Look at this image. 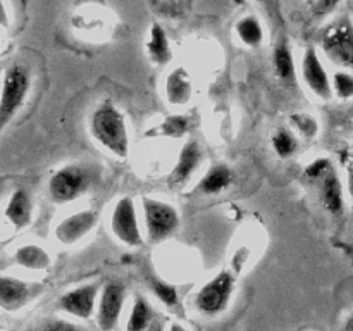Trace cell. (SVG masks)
<instances>
[{"instance_id":"1","label":"cell","mask_w":353,"mask_h":331,"mask_svg":"<svg viewBox=\"0 0 353 331\" xmlns=\"http://www.w3.org/2000/svg\"><path fill=\"white\" fill-rule=\"evenodd\" d=\"M90 133L109 154L126 157L130 152L126 121L112 102H103L93 110L90 117Z\"/></svg>"},{"instance_id":"2","label":"cell","mask_w":353,"mask_h":331,"mask_svg":"<svg viewBox=\"0 0 353 331\" xmlns=\"http://www.w3.org/2000/svg\"><path fill=\"white\" fill-rule=\"evenodd\" d=\"M321 48L333 64L353 72V21L350 17H338L324 30Z\"/></svg>"},{"instance_id":"3","label":"cell","mask_w":353,"mask_h":331,"mask_svg":"<svg viewBox=\"0 0 353 331\" xmlns=\"http://www.w3.org/2000/svg\"><path fill=\"white\" fill-rule=\"evenodd\" d=\"M31 86L30 69L21 64H14L3 72L2 97H0V123L7 126L10 119L24 103Z\"/></svg>"},{"instance_id":"4","label":"cell","mask_w":353,"mask_h":331,"mask_svg":"<svg viewBox=\"0 0 353 331\" xmlns=\"http://www.w3.org/2000/svg\"><path fill=\"white\" fill-rule=\"evenodd\" d=\"M88 171L78 164H69L52 174L48 181V193L55 203H68L85 195L90 188Z\"/></svg>"},{"instance_id":"5","label":"cell","mask_w":353,"mask_h":331,"mask_svg":"<svg viewBox=\"0 0 353 331\" xmlns=\"http://www.w3.org/2000/svg\"><path fill=\"white\" fill-rule=\"evenodd\" d=\"M234 276L231 272L223 271L207 281L196 293L195 303L199 310L205 316H217L223 312L230 303L234 290Z\"/></svg>"},{"instance_id":"6","label":"cell","mask_w":353,"mask_h":331,"mask_svg":"<svg viewBox=\"0 0 353 331\" xmlns=\"http://www.w3.org/2000/svg\"><path fill=\"white\" fill-rule=\"evenodd\" d=\"M143 212L148 240L154 243L165 240L178 230L179 214L171 203L155 199H143Z\"/></svg>"},{"instance_id":"7","label":"cell","mask_w":353,"mask_h":331,"mask_svg":"<svg viewBox=\"0 0 353 331\" xmlns=\"http://www.w3.org/2000/svg\"><path fill=\"white\" fill-rule=\"evenodd\" d=\"M110 230L117 240L130 245V247H140L141 245L137 209H134V202L131 197H123V199L117 200L112 219H110Z\"/></svg>"},{"instance_id":"8","label":"cell","mask_w":353,"mask_h":331,"mask_svg":"<svg viewBox=\"0 0 353 331\" xmlns=\"http://www.w3.org/2000/svg\"><path fill=\"white\" fill-rule=\"evenodd\" d=\"M126 292L121 283H109L103 286L97 309V324L102 331H112L119 324L123 314Z\"/></svg>"},{"instance_id":"9","label":"cell","mask_w":353,"mask_h":331,"mask_svg":"<svg viewBox=\"0 0 353 331\" xmlns=\"http://www.w3.org/2000/svg\"><path fill=\"white\" fill-rule=\"evenodd\" d=\"M302 76L305 85L309 86L310 92L323 100H330L333 97V83L321 62L317 50L314 47H309L303 52L302 59Z\"/></svg>"},{"instance_id":"10","label":"cell","mask_w":353,"mask_h":331,"mask_svg":"<svg viewBox=\"0 0 353 331\" xmlns=\"http://www.w3.org/2000/svg\"><path fill=\"white\" fill-rule=\"evenodd\" d=\"M97 297H99V286L83 285L71 292H65L59 300V305L69 316L90 319L97 309Z\"/></svg>"},{"instance_id":"11","label":"cell","mask_w":353,"mask_h":331,"mask_svg":"<svg viewBox=\"0 0 353 331\" xmlns=\"http://www.w3.org/2000/svg\"><path fill=\"white\" fill-rule=\"evenodd\" d=\"M38 292H40V286L31 285V283L21 281L17 278H9V276L0 278V305L9 312L26 305Z\"/></svg>"},{"instance_id":"12","label":"cell","mask_w":353,"mask_h":331,"mask_svg":"<svg viewBox=\"0 0 353 331\" xmlns=\"http://www.w3.org/2000/svg\"><path fill=\"white\" fill-rule=\"evenodd\" d=\"M97 223V214L92 210H83V212H76L72 216L65 217L64 221L59 223L55 228V237L59 241L64 245H71L78 241L79 238L85 237L86 233L92 231V228Z\"/></svg>"},{"instance_id":"13","label":"cell","mask_w":353,"mask_h":331,"mask_svg":"<svg viewBox=\"0 0 353 331\" xmlns=\"http://www.w3.org/2000/svg\"><path fill=\"white\" fill-rule=\"evenodd\" d=\"M31 214H33L31 193L26 188H16L6 207L7 221L14 228L21 230V228H26L31 223Z\"/></svg>"},{"instance_id":"14","label":"cell","mask_w":353,"mask_h":331,"mask_svg":"<svg viewBox=\"0 0 353 331\" xmlns=\"http://www.w3.org/2000/svg\"><path fill=\"white\" fill-rule=\"evenodd\" d=\"M200 161H202V150H200L199 143L196 141H188L185 147L179 152V159L176 162L174 169H172L171 179L172 185H183L185 181H188L190 176L196 171Z\"/></svg>"},{"instance_id":"15","label":"cell","mask_w":353,"mask_h":331,"mask_svg":"<svg viewBox=\"0 0 353 331\" xmlns=\"http://www.w3.org/2000/svg\"><path fill=\"white\" fill-rule=\"evenodd\" d=\"M321 181V197H323V203L331 214L338 216V214L343 212L345 207V199H343V185L340 181V176L334 171V168H331Z\"/></svg>"},{"instance_id":"16","label":"cell","mask_w":353,"mask_h":331,"mask_svg":"<svg viewBox=\"0 0 353 331\" xmlns=\"http://www.w3.org/2000/svg\"><path fill=\"white\" fill-rule=\"evenodd\" d=\"M192 81H190L188 72L183 68L174 69L168 76V81H165V95H168V100L171 103L183 106V103H186L192 99Z\"/></svg>"},{"instance_id":"17","label":"cell","mask_w":353,"mask_h":331,"mask_svg":"<svg viewBox=\"0 0 353 331\" xmlns=\"http://www.w3.org/2000/svg\"><path fill=\"white\" fill-rule=\"evenodd\" d=\"M147 52L150 61L155 64L164 66L171 61V48H169V40L165 31L159 24H154L150 30V38L147 41Z\"/></svg>"},{"instance_id":"18","label":"cell","mask_w":353,"mask_h":331,"mask_svg":"<svg viewBox=\"0 0 353 331\" xmlns=\"http://www.w3.org/2000/svg\"><path fill=\"white\" fill-rule=\"evenodd\" d=\"M14 259L23 268L31 269V271H41L50 265V255L38 245H23L17 248Z\"/></svg>"},{"instance_id":"19","label":"cell","mask_w":353,"mask_h":331,"mask_svg":"<svg viewBox=\"0 0 353 331\" xmlns=\"http://www.w3.org/2000/svg\"><path fill=\"white\" fill-rule=\"evenodd\" d=\"M231 179H233V176H231L230 168H226L223 164H216L200 179L199 190L202 193H209V195L219 193L231 185Z\"/></svg>"},{"instance_id":"20","label":"cell","mask_w":353,"mask_h":331,"mask_svg":"<svg viewBox=\"0 0 353 331\" xmlns=\"http://www.w3.org/2000/svg\"><path fill=\"white\" fill-rule=\"evenodd\" d=\"M152 323H154V310L148 305L147 299L138 295L128 317L126 331H147Z\"/></svg>"},{"instance_id":"21","label":"cell","mask_w":353,"mask_h":331,"mask_svg":"<svg viewBox=\"0 0 353 331\" xmlns=\"http://www.w3.org/2000/svg\"><path fill=\"white\" fill-rule=\"evenodd\" d=\"M274 69L276 74H278L283 81L290 83V85H295V61H293L292 50H290V47L285 41H281V43L274 48Z\"/></svg>"},{"instance_id":"22","label":"cell","mask_w":353,"mask_h":331,"mask_svg":"<svg viewBox=\"0 0 353 331\" xmlns=\"http://www.w3.org/2000/svg\"><path fill=\"white\" fill-rule=\"evenodd\" d=\"M236 34L248 47H259L262 38H264V31H262L261 23L254 16H245L238 21Z\"/></svg>"},{"instance_id":"23","label":"cell","mask_w":353,"mask_h":331,"mask_svg":"<svg viewBox=\"0 0 353 331\" xmlns=\"http://www.w3.org/2000/svg\"><path fill=\"white\" fill-rule=\"evenodd\" d=\"M272 147H274L276 154L281 159H288L292 155H295V152L299 150V140L295 138V134L288 130H279L276 131L274 137H272Z\"/></svg>"},{"instance_id":"24","label":"cell","mask_w":353,"mask_h":331,"mask_svg":"<svg viewBox=\"0 0 353 331\" xmlns=\"http://www.w3.org/2000/svg\"><path fill=\"white\" fill-rule=\"evenodd\" d=\"M333 93L340 99L348 100L353 97V72L352 71H336L333 76Z\"/></svg>"},{"instance_id":"25","label":"cell","mask_w":353,"mask_h":331,"mask_svg":"<svg viewBox=\"0 0 353 331\" xmlns=\"http://www.w3.org/2000/svg\"><path fill=\"white\" fill-rule=\"evenodd\" d=\"M30 331H90L88 328L81 326V324L71 323V321L64 319H45L34 324Z\"/></svg>"},{"instance_id":"26","label":"cell","mask_w":353,"mask_h":331,"mask_svg":"<svg viewBox=\"0 0 353 331\" xmlns=\"http://www.w3.org/2000/svg\"><path fill=\"white\" fill-rule=\"evenodd\" d=\"M152 290H154L155 297L168 307H172L178 303V292H176L174 286L169 285V283L161 281V279H154V281H152Z\"/></svg>"},{"instance_id":"27","label":"cell","mask_w":353,"mask_h":331,"mask_svg":"<svg viewBox=\"0 0 353 331\" xmlns=\"http://www.w3.org/2000/svg\"><path fill=\"white\" fill-rule=\"evenodd\" d=\"M188 119L183 116H172L169 119H165L161 126V133L165 134L169 138L181 137V134L186 133L188 130Z\"/></svg>"},{"instance_id":"28","label":"cell","mask_w":353,"mask_h":331,"mask_svg":"<svg viewBox=\"0 0 353 331\" xmlns=\"http://www.w3.org/2000/svg\"><path fill=\"white\" fill-rule=\"evenodd\" d=\"M292 121L293 124L299 128L300 133H302L305 138H309V140L316 137V133L319 131V124H317V121L314 119L312 116H309V114H303V112L293 114Z\"/></svg>"},{"instance_id":"29","label":"cell","mask_w":353,"mask_h":331,"mask_svg":"<svg viewBox=\"0 0 353 331\" xmlns=\"http://www.w3.org/2000/svg\"><path fill=\"white\" fill-rule=\"evenodd\" d=\"M331 168H333V164H331L327 159H317V161H314L312 164L307 168L305 174L309 176L310 179H321Z\"/></svg>"},{"instance_id":"30","label":"cell","mask_w":353,"mask_h":331,"mask_svg":"<svg viewBox=\"0 0 353 331\" xmlns=\"http://www.w3.org/2000/svg\"><path fill=\"white\" fill-rule=\"evenodd\" d=\"M340 0H317L312 7L314 17H326L338 7Z\"/></svg>"},{"instance_id":"31","label":"cell","mask_w":353,"mask_h":331,"mask_svg":"<svg viewBox=\"0 0 353 331\" xmlns=\"http://www.w3.org/2000/svg\"><path fill=\"white\" fill-rule=\"evenodd\" d=\"M347 186H348V193H350V200H352V207H353V169H348Z\"/></svg>"},{"instance_id":"32","label":"cell","mask_w":353,"mask_h":331,"mask_svg":"<svg viewBox=\"0 0 353 331\" xmlns=\"http://www.w3.org/2000/svg\"><path fill=\"white\" fill-rule=\"evenodd\" d=\"M147 331H164V328H162V323H159V321L154 319V323L150 324V328H148Z\"/></svg>"},{"instance_id":"33","label":"cell","mask_w":353,"mask_h":331,"mask_svg":"<svg viewBox=\"0 0 353 331\" xmlns=\"http://www.w3.org/2000/svg\"><path fill=\"white\" fill-rule=\"evenodd\" d=\"M169 331H188V330L183 328L181 324H171V326H169Z\"/></svg>"},{"instance_id":"34","label":"cell","mask_w":353,"mask_h":331,"mask_svg":"<svg viewBox=\"0 0 353 331\" xmlns=\"http://www.w3.org/2000/svg\"><path fill=\"white\" fill-rule=\"evenodd\" d=\"M345 331H353V314L348 317L347 324H345Z\"/></svg>"}]
</instances>
